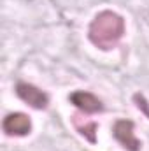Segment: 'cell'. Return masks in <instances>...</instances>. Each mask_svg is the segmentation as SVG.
Instances as JSON below:
<instances>
[{
	"label": "cell",
	"instance_id": "6da1fadb",
	"mask_svg": "<svg viewBox=\"0 0 149 151\" xmlns=\"http://www.w3.org/2000/svg\"><path fill=\"white\" fill-rule=\"evenodd\" d=\"M125 32H126L125 18L111 9H105L93 16L88 27V39L100 51H111L117 47L121 39L125 37Z\"/></svg>",
	"mask_w": 149,
	"mask_h": 151
},
{
	"label": "cell",
	"instance_id": "3957f363",
	"mask_svg": "<svg viewBox=\"0 0 149 151\" xmlns=\"http://www.w3.org/2000/svg\"><path fill=\"white\" fill-rule=\"evenodd\" d=\"M16 95L30 107L37 109V111H44L49 106V95L40 90L39 86L27 83V81H18L16 83Z\"/></svg>",
	"mask_w": 149,
	"mask_h": 151
},
{
	"label": "cell",
	"instance_id": "8992f818",
	"mask_svg": "<svg viewBox=\"0 0 149 151\" xmlns=\"http://www.w3.org/2000/svg\"><path fill=\"white\" fill-rule=\"evenodd\" d=\"M70 119H72V127L81 137H84L90 144H97V130H98L97 121H91V119H88L86 116H82L79 113L72 114Z\"/></svg>",
	"mask_w": 149,
	"mask_h": 151
},
{
	"label": "cell",
	"instance_id": "277c9868",
	"mask_svg": "<svg viewBox=\"0 0 149 151\" xmlns=\"http://www.w3.org/2000/svg\"><path fill=\"white\" fill-rule=\"evenodd\" d=\"M69 100L82 114H98V113H104L105 111L104 102L95 93H91V91H84V90L72 91L69 95Z\"/></svg>",
	"mask_w": 149,
	"mask_h": 151
},
{
	"label": "cell",
	"instance_id": "52a82bcc",
	"mask_svg": "<svg viewBox=\"0 0 149 151\" xmlns=\"http://www.w3.org/2000/svg\"><path fill=\"white\" fill-rule=\"evenodd\" d=\"M133 102H135L137 109H140L142 113L148 116V119H149V102L146 100V97H144L142 93H135V95H133Z\"/></svg>",
	"mask_w": 149,
	"mask_h": 151
},
{
	"label": "cell",
	"instance_id": "5b68a950",
	"mask_svg": "<svg viewBox=\"0 0 149 151\" xmlns=\"http://www.w3.org/2000/svg\"><path fill=\"white\" fill-rule=\"evenodd\" d=\"M2 128L9 137H25L32 132V119L25 113H11L4 118Z\"/></svg>",
	"mask_w": 149,
	"mask_h": 151
},
{
	"label": "cell",
	"instance_id": "7a4b0ae2",
	"mask_svg": "<svg viewBox=\"0 0 149 151\" xmlns=\"http://www.w3.org/2000/svg\"><path fill=\"white\" fill-rule=\"evenodd\" d=\"M112 137L126 151H140L142 142L135 135V123L132 119H116L112 125Z\"/></svg>",
	"mask_w": 149,
	"mask_h": 151
}]
</instances>
